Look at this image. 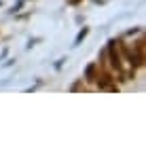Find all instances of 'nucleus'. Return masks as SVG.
Listing matches in <instances>:
<instances>
[{
  "label": "nucleus",
  "mask_w": 146,
  "mask_h": 148,
  "mask_svg": "<svg viewBox=\"0 0 146 148\" xmlns=\"http://www.w3.org/2000/svg\"><path fill=\"white\" fill-rule=\"evenodd\" d=\"M68 2H70V4H78L81 0H68Z\"/></svg>",
  "instance_id": "0eeeda50"
},
{
  "label": "nucleus",
  "mask_w": 146,
  "mask_h": 148,
  "mask_svg": "<svg viewBox=\"0 0 146 148\" xmlns=\"http://www.w3.org/2000/svg\"><path fill=\"white\" fill-rule=\"evenodd\" d=\"M0 4H2V2H0Z\"/></svg>",
  "instance_id": "6e6552de"
},
{
  "label": "nucleus",
  "mask_w": 146,
  "mask_h": 148,
  "mask_svg": "<svg viewBox=\"0 0 146 148\" xmlns=\"http://www.w3.org/2000/svg\"><path fill=\"white\" fill-rule=\"evenodd\" d=\"M97 70H99V64H89L87 68H85V80H87V83H95V76H97Z\"/></svg>",
  "instance_id": "f03ea898"
},
{
  "label": "nucleus",
  "mask_w": 146,
  "mask_h": 148,
  "mask_svg": "<svg viewBox=\"0 0 146 148\" xmlns=\"http://www.w3.org/2000/svg\"><path fill=\"white\" fill-rule=\"evenodd\" d=\"M23 2H25V0H19L17 4H13V9H11V13H17V11H19V9H21V6H23Z\"/></svg>",
  "instance_id": "423d86ee"
},
{
  "label": "nucleus",
  "mask_w": 146,
  "mask_h": 148,
  "mask_svg": "<svg viewBox=\"0 0 146 148\" xmlns=\"http://www.w3.org/2000/svg\"><path fill=\"white\" fill-rule=\"evenodd\" d=\"M106 55H108V59H110V68L121 74V72H123V57H121V53L117 51V40H108Z\"/></svg>",
  "instance_id": "f257e3e1"
},
{
  "label": "nucleus",
  "mask_w": 146,
  "mask_h": 148,
  "mask_svg": "<svg viewBox=\"0 0 146 148\" xmlns=\"http://www.w3.org/2000/svg\"><path fill=\"white\" fill-rule=\"evenodd\" d=\"M134 51H136V55H138V57H140L142 62H144V40H142V38H140V40H138V42L134 45Z\"/></svg>",
  "instance_id": "20e7f679"
},
{
  "label": "nucleus",
  "mask_w": 146,
  "mask_h": 148,
  "mask_svg": "<svg viewBox=\"0 0 146 148\" xmlns=\"http://www.w3.org/2000/svg\"><path fill=\"white\" fill-rule=\"evenodd\" d=\"M83 89H85V85H83V78H81V80H76V83L70 87V91H83Z\"/></svg>",
  "instance_id": "39448f33"
},
{
  "label": "nucleus",
  "mask_w": 146,
  "mask_h": 148,
  "mask_svg": "<svg viewBox=\"0 0 146 148\" xmlns=\"http://www.w3.org/2000/svg\"><path fill=\"white\" fill-rule=\"evenodd\" d=\"M87 34H89V28H83V30L76 34V38H74V45H72V47H78V45H81L85 38H87Z\"/></svg>",
  "instance_id": "7ed1b4c3"
}]
</instances>
